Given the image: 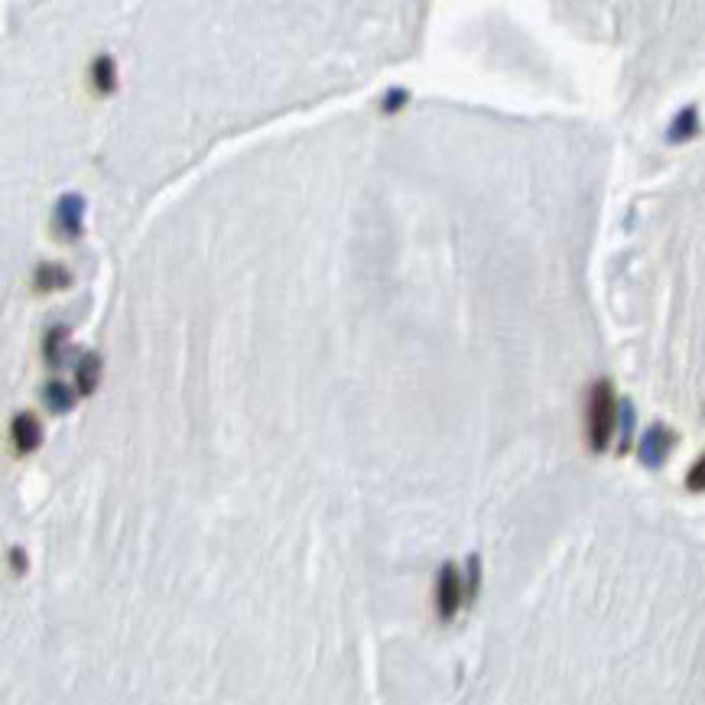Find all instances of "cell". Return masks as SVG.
<instances>
[{"label": "cell", "instance_id": "1", "mask_svg": "<svg viewBox=\"0 0 705 705\" xmlns=\"http://www.w3.org/2000/svg\"><path fill=\"white\" fill-rule=\"evenodd\" d=\"M621 397L615 394V384L608 377H598L585 397V439L592 452H608L611 439L618 433Z\"/></svg>", "mask_w": 705, "mask_h": 705}, {"label": "cell", "instance_id": "2", "mask_svg": "<svg viewBox=\"0 0 705 705\" xmlns=\"http://www.w3.org/2000/svg\"><path fill=\"white\" fill-rule=\"evenodd\" d=\"M468 602L465 598V579L455 563H446L439 569V579H436V608H439V618L442 621H452L459 615V608Z\"/></svg>", "mask_w": 705, "mask_h": 705}, {"label": "cell", "instance_id": "3", "mask_svg": "<svg viewBox=\"0 0 705 705\" xmlns=\"http://www.w3.org/2000/svg\"><path fill=\"white\" fill-rule=\"evenodd\" d=\"M85 195L78 192H65L56 202V212H52V225L62 241H82L85 234Z\"/></svg>", "mask_w": 705, "mask_h": 705}, {"label": "cell", "instance_id": "4", "mask_svg": "<svg viewBox=\"0 0 705 705\" xmlns=\"http://www.w3.org/2000/svg\"><path fill=\"white\" fill-rule=\"evenodd\" d=\"M676 446V433L670 426L654 423L641 433V442H637V459H641L644 468H660L670 459V452Z\"/></svg>", "mask_w": 705, "mask_h": 705}, {"label": "cell", "instance_id": "5", "mask_svg": "<svg viewBox=\"0 0 705 705\" xmlns=\"http://www.w3.org/2000/svg\"><path fill=\"white\" fill-rule=\"evenodd\" d=\"M10 436H13V446H17L20 455H33L39 446H43V426H39L36 413L23 410L13 416L10 423Z\"/></svg>", "mask_w": 705, "mask_h": 705}, {"label": "cell", "instance_id": "6", "mask_svg": "<svg viewBox=\"0 0 705 705\" xmlns=\"http://www.w3.org/2000/svg\"><path fill=\"white\" fill-rule=\"evenodd\" d=\"M69 286H72V270L69 267L46 260V264H39L33 270V290L36 293H62V290H69Z\"/></svg>", "mask_w": 705, "mask_h": 705}, {"label": "cell", "instance_id": "7", "mask_svg": "<svg viewBox=\"0 0 705 705\" xmlns=\"http://www.w3.org/2000/svg\"><path fill=\"white\" fill-rule=\"evenodd\" d=\"M696 137H699V108L696 104H686L667 127V143H689Z\"/></svg>", "mask_w": 705, "mask_h": 705}, {"label": "cell", "instance_id": "8", "mask_svg": "<svg viewBox=\"0 0 705 705\" xmlns=\"http://www.w3.org/2000/svg\"><path fill=\"white\" fill-rule=\"evenodd\" d=\"M98 377H101V358L95 355V351H85L82 361H78V368H75V390L82 397H91L95 394V387H98Z\"/></svg>", "mask_w": 705, "mask_h": 705}, {"label": "cell", "instance_id": "9", "mask_svg": "<svg viewBox=\"0 0 705 705\" xmlns=\"http://www.w3.org/2000/svg\"><path fill=\"white\" fill-rule=\"evenodd\" d=\"M91 85H95L98 95H114L117 91V62L108 52L91 62Z\"/></svg>", "mask_w": 705, "mask_h": 705}, {"label": "cell", "instance_id": "10", "mask_svg": "<svg viewBox=\"0 0 705 705\" xmlns=\"http://www.w3.org/2000/svg\"><path fill=\"white\" fill-rule=\"evenodd\" d=\"M75 400H78V390H72L65 381H49L43 387V403L52 410V413H65V410H72L75 407Z\"/></svg>", "mask_w": 705, "mask_h": 705}, {"label": "cell", "instance_id": "11", "mask_svg": "<svg viewBox=\"0 0 705 705\" xmlns=\"http://www.w3.org/2000/svg\"><path fill=\"white\" fill-rule=\"evenodd\" d=\"M69 342V325H52L43 338V355H46V364L49 368H59L62 364V348Z\"/></svg>", "mask_w": 705, "mask_h": 705}, {"label": "cell", "instance_id": "12", "mask_svg": "<svg viewBox=\"0 0 705 705\" xmlns=\"http://www.w3.org/2000/svg\"><path fill=\"white\" fill-rule=\"evenodd\" d=\"M634 403L628 397H621V416H618V452H628L631 439H634Z\"/></svg>", "mask_w": 705, "mask_h": 705}, {"label": "cell", "instance_id": "13", "mask_svg": "<svg viewBox=\"0 0 705 705\" xmlns=\"http://www.w3.org/2000/svg\"><path fill=\"white\" fill-rule=\"evenodd\" d=\"M410 104V91L407 88H387V95L381 98V111L384 114H397V111H403Z\"/></svg>", "mask_w": 705, "mask_h": 705}, {"label": "cell", "instance_id": "14", "mask_svg": "<svg viewBox=\"0 0 705 705\" xmlns=\"http://www.w3.org/2000/svg\"><path fill=\"white\" fill-rule=\"evenodd\" d=\"M478 585H481V559L472 553L468 556V579H465V598L472 602V598L478 595Z\"/></svg>", "mask_w": 705, "mask_h": 705}, {"label": "cell", "instance_id": "15", "mask_svg": "<svg viewBox=\"0 0 705 705\" xmlns=\"http://www.w3.org/2000/svg\"><path fill=\"white\" fill-rule=\"evenodd\" d=\"M686 488L693 491V494L705 491V452L699 455V462L686 472Z\"/></svg>", "mask_w": 705, "mask_h": 705}, {"label": "cell", "instance_id": "16", "mask_svg": "<svg viewBox=\"0 0 705 705\" xmlns=\"http://www.w3.org/2000/svg\"><path fill=\"white\" fill-rule=\"evenodd\" d=\"M10 566H13V572H26V553L23 550H10Z\"/></svg>", "mask_w": 705, "mask_h": 705}]
</instances>
